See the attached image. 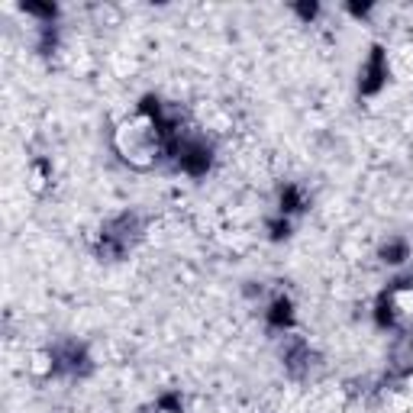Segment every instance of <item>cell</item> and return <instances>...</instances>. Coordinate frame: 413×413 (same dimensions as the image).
<instances>
[{
	"label": "cell",
	"mask_w": 413,
	"mask_h": 413,
	"mask_svg": "<svg viewBox=\"0 0 413 413\" xmlns=\"http://www.w3.org/2000/svg\"><path fill=\"white\" fill-rule=\"evenodd\" d=\"M268 323L271 326H287L291 323V300H275L268 310Z\"/></svg>",
	"instance_id": "cell-2"
},
{
	"label": "cell",
	"mask_w": 413,
	"mask_h": 413,
	"mask_svg": "<svg viewBox=\"0 0 413 413\" xmlns=\"http://www.w3.org/2000/svg\"><path fill=\"white\" fill-rule=\"evenodd\" d=\"M384 261H404V255H407V245L404 242H397V245H388V249H384Z\"/></svg>",
	"instance_id": "cell-3"
},
{
	"label": "cell",
	"mask_w": 413,
	"mask_h": 413,
	"mask_svg": "<svg viewBox=\"0 0 413 413\" xmlns=\"http://www.w3.org/2000/svg\"><path fill=\"white\" fill-rule=\"evenodd\" d=\"M388 78V71H384V55H381V49H375V55H371L368 68H365V81H362V91H378L381 81Z\"/></svg>",
	"instance_id": "cell-1"
}]
</instances>
